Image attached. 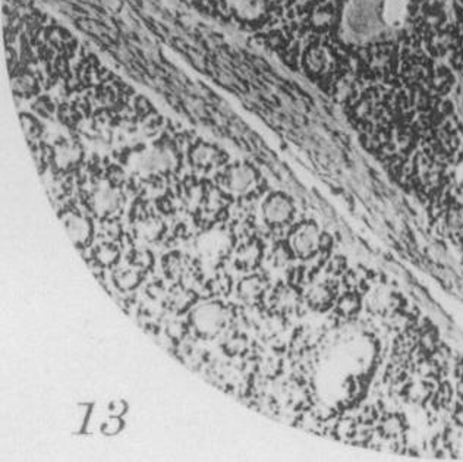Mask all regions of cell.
I'll list each match as a JSON object with an SVG mask.
<instances>
[{"label": "cell", "mask_w": 463, "mask_h": 462, "mask_svg": "<svg viewBox=\"0 0 463 462\" xmlns=\"http://www.w3.org/2000/svg\"><path fill=\"white\" fill-rule=\"evenodd\" d=\"M197 158H198V162L199 163H211L214 160V151L208 150V148H203V150H199L197 153Z\"/></svg>", "instance_id": "obj_5"}, {"label": "cell", "mask_w": 463, "mask_h": 462, "mask_svg": "<svg viewBox=\"0 0 463 462\" xmlns=\"http://www.w3.org/2000/svg\"><path fill=\"white\" fill-rule=\"evenodd\" d=\"M318 242V235H317V230L314 226H304L301 230H298V234L295 235V248L299 254L302 255H308L311 254Z\"/></svg>", "instance_id": "obj_1"}, {"label": "cell", "mask_w": 463, "mask_h": 462, "mask_svg": "<svg viewBox=\"0 0 463 462\" xmlns=\"http://www.w3.org/2000/svg\"><path fill=\"white\" fill-rule=\"evenodd\" d=\"M252 182H254V176L248 167H235L227 178L229 188L235 192L246 191L251 187Z\"/></svg>", "instance_id": "obj_3"}, {"label": "cell", "mask_w": 463, "mask_h": 462, "mask_svg": "<svg viewBox=\"0 0 463 462\" xmlns=\"http://www.w3.org/2000/svg\"><path fill=\"white\" fill-rule=\"evenodd\" d=\"M75 229V232H72L71 235L75 238V239H83L87 234V227L84 225V222H81L80 219H73L71 223H69V232L71 230Z\"/></svg>", "instance_id": "obj_4"}, {"label": "cell", "mask_w": 463, "mask_h": 462, "mask_svg": "<svg viewBox=\"0 0 463 462\" xmlns=\"http://www.w3.org/2000/svg\"><path fill=\"white\" fill-rule=\"evenodd\" d=\"M290 204L282 197H274L266 206V218L273 223L285 222L290 216Z\"/></svg>", "instance_id": "obj_2"}]
</instances>
